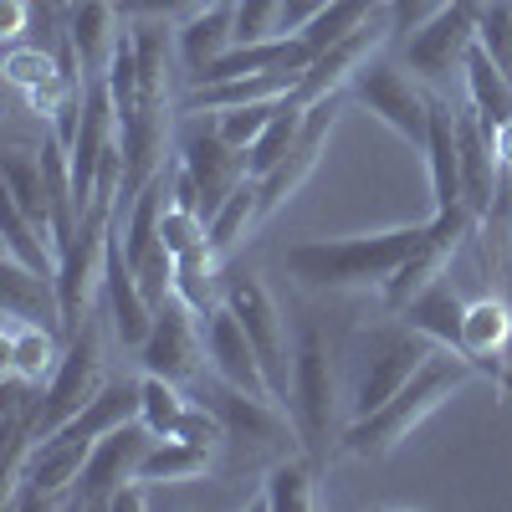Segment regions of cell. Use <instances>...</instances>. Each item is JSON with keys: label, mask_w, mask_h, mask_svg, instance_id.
<instances>
[{"label": "cell", "mask_w": 512, "mask_h": 512, "mask_svg": "<svg viewBox=\"0 0 512 512\" xmlns=\"http://www.w3.org/2000/svg\"><path fill=\"white\" fill-rule=\"evenodd\" d=\"M108 221L103 210H88L77 226V236L62 246V267H57V297H62V323L67 333L93 318V303L103 292V272H108Z\"/></svg>", "instance_id": "5bb4252c"}, {"label": "cell", "mask_w": 512, "mask_h": 512, "mask_svg": "<svg viewBox=\"0 0 512 512\" xmlns=\"http://www.w3.org/2000/svg\"><path fill=\"white\" fill-rule=\"evenodd\" d=\"M492 154H497V164H512V118L492 128Z\"/></svg>", "instance_id": "ee69618b"}, {"label": "cell", "mask_w": 512, "mask_h": 512, "mask_svg": "<svg viewBox=\"0 0 512 512\" xmlns=\"http://www.w3.org/2000/svg\"><path fill=\"white\" fill-rule=\"evenodd\" d=\"M461 354L472 359L492 384L502 379L507 369V354H512V303L502 292H477L466 303V318H461Z\"/></svg>", "instance_id": "ac0fdd59"}, {"label": "cell", "mask_w": 512, "mask_h": 512, "mask_svg": "<svg viewBox=\"0 0 512 512\" xmlns=\"http://www.w3.org/2000/svg\"><path fill=\"white\" fill-rule=\"evenodd\" d=\"M226 256L216 246H195L185 256H175V297L190 308V313H210L226 303Z\"/></svg>", "instance_id": "f1b7e54d"}, {"label": "cell", "mask_w": 512, "mask_h": 512, "mask_svg": "<svg viewBox=\"0 0 512 512\" xmlns=\"http://www.w3.org/2000/svg\"><path fill=\"white\" fill-rule=\"evenodd\" d=\"M344 108H349V93H328V98L308 103V113H303V134H297L292 154L272 169V175L256 180V190H262V221H272L277 210L308 185V175L318 169V159H323V149H328V134H333V123H338V113H344Z\"/></svg>", "instance_id": "2e32d148"}, {"label": "cell", "mask_w": 512, "mask_h": 512, "mask_svg": "<svg viewBox=\"0 0 512 512\" xmlns=\"http://www.w3.org/2000/svg\"><path fill=\"white\" fill-rule=\"evenodd\" d=\"M349 103L364 108L369 118H379L390 134H400L410 149H425L431 134V88L415 77H405V62L390 52H379L354 82H349Z\"/></svg>", "instance_id": "52a82bcc"}, {"label": "cell", "mask_w": 512, "mask_h": 512, "mask_svg": "<svg viewBox=\"0 0 512 512\" xmlns=\"http://www.w3.org/2000/svg\"><path fill=\"white\" fill-rule=\"evenodd\" d=\"M159 236H164V246L175 251V256H185V251H195V246H210V221L200 216V210L169 200L164 216H159Z\"/></svg>", "instance_id": "74e56055"}, {"label": "cell", "mask_w": 512, "mask_h": 512, "mask_svg": "<svg viewBox=\"0 0 512 512\" xmlns=\"http://www.w3.org/2000/svg\"><path fill=\"white\" fill-rule=\"evenodd\" d=\"M0 175H6V205H16L26 221H36L57 241V231H52V190H47V169H41V134H36V144H21L11 134L6 154H0Z\"/></svg>", "instance_id": "cb8c5ba5"}, {"label": "cell", "mask_w": 512, "mask_h": 512, "mask_svg": "<svg viewBox=\"0 0 512 512\" xmlns=\"http://www.w3.org/2000/svg\"><path fill=\"white\" fill-rule=\"evenodd\" d=\"M507 6H512V0H507Z\"/></svg>", "instance_id": "bcb514c9"}, {"label": "cell", "mask_w": 512, "mask_h": 512, "mask_svg": "<svg viewBox=\"0 0 512 512\" xmlns=\"http://www.w3.org/2000/svg\"><path fill=\"white\" fill-rule=\"evenodd\" d=\"M477 6H482V0H451V6L436 11L420 31L395 41V57L405 62V72L415 82H425V88L441 93V82L451 72H461L466 52L477 47Z\"/></svg>", "instance_id": "9c48e42d"}, {"label": "cell", "mask_w": 512, "mask_h": 512, "mask_svg": "<svg viewBox=\"0 0 512 512\" xmlns=\"http://www.w3.org/2000/svg\"><path fill=\"white\" fill-rule=\"evenodd\" d=\"M287 98H277V103H251V108H231V113H216V128H221V139L231 144V149H251L256 139H262V128L277 118V108H282Z\"/></svg>", "instance_id": "f35d334b"}, {"label": "cell", "mask_w": 512, "mask_h": 512, "mask_svg": "<svg viewBox=\"0 0 512 512\" xmlns=\"http://www.w3.org/2000/svg\"><path fill=\"white\" fill-rule=\"evenodd\" d=\"M482 369L472 359H461L451 349H431L425 354V364L400 384V390L384 400L379 410L369 415H354L344 425V436H338V451L354 456V461H379V456H390L395 446H405L415 436V425L425 415H436L466 379H477Z\"/></svg>", "instance_id": "6da1fadb"}, {"label": "cell", "mask_w": 512, "mask_h": 512, "mask_svg": "<svg viewBox=\"0 0 512 512\" xmlns=\"http://www.w3.org/2000/svg\"><path fill=\"white\" fill-rule=\"evenodd\" d=\"M62 349H67V333H57L47 323H31L21 313L0 318V359H6V374L36 384V390H47V379L62 364Z\"/></svg>", "instance_id": "d6986e66"}, {"label": "cell", "mask_w": 512, "mask_h": 512, "mask_svg": "<svg viewBox=\"0 0 512 512\" xmlns=\"http://www.w3.org/2000/svg\"><path fill=\"white\" fill-rule=\"evenodd\" d=\"M262 512H313L318 507V461L308 451H287L267 466L262 477Z\"/></svg>", "instance_id": "4316f807"}, {"label": "cell", "mask_w": 512, "mask_h": 512, "mask_svg": "<svg viewBox=\"0 0 512 512\" xmlns=\"http://www.w3.org/2000/svg\"><path fill=\"white\" fill-rule=\"evenodd\" d=\"M226 6H231V0H226Z\"/></svg>", "instance_id": "7dc6e473"}, {"label": "cell", "mask_w": 512, "mask_h": 512, "mask_svg": "<svg viewBox=\"0 0 512 512\" xmlns=\"http://www.w3.org/2000/svg\"><path fill=\"white\" fill-rule=\"evenodd\" d=\"M451 0H384V11H390V26H395V41H405L410 31H420L436 11H446Z\"/></svg>", "instance_id": "60d3db41"}, {"label": "cell", "mask_w": 512, "mask_h": 512, "mask_svg": "<svg viewBox=\"0 0 512 512\" xmlns=\"http://www.w3.org/2000/svg\"><path fill=\"white\" fill-rule=\"evenodd\" d=\"M354 349H359V359H354V384H349V420L379 410L425 364V354H431L436 344L420 328H410L405 318H395V323L364 328L354 338Z\"/></svg>", "instance_id": "5b68a950"}, {"label": "cell", "mask_w": 512, "mask_h": 512, "mask_svg": "<svg viewBox=\"0 0 512 512\" xmlns=\"http://www.w3.org/2000/svg\"><path fill=\"white\" fill-rule=\"evenodd\" d=\"M36 26V0H0V36L21 41Z\"/></svg>", "instance_id": "b9f144b4"}, {"label": "cell", "mask_w": 512, "mask_h": 512, "mask_svg": "<svg viewBox=\"0 0 512 512\" xmlns=\"http://www.w3.org/2000/svg\"><path fill=\"white\" fill-rule=\"evenodd\" d=\"M303 72H246V77H221V82H200L180 98V113H231L251 103H277L297 93Z\"/></svg>", "instance_id": "603a6c76"}, {"label": "cell", "mask_w": 512, "mask_h": 512, "mask_svg": "<svg viewBox=\"0 0 512 512\" xmlns=\"http://www.w3.org/2000/svg\"><path fill=\"white\" fill-rule=\"evenodd\" d=\"M477 47L512 77V6L507 0H482L477 6Z\"/></svg>", "instance_id": "d590c367"}, {"label": "cell", "mask_w": 512, "mask_h": 512, "mask_svg": "<svg viewBox=\"0 0 512 512\" xmlns=\"http://www.w3.org/2000/svg\"><path fill=\"white\" fill-rule=\"evenodd\" d=\"M226 308L241 318L256 359L267 369L272 395L287 405V395H292V328L282 318V303L272 297V287L256 272H226Z\"/></svg>", "instance_id": "ba28073f"}, {"label": "cell", "mask_w": 512, "mask_h": 512, "mask_svg": "<svg viewBox=\"0 0 512 512\" xmlns=\"http://www.w3.org/2000/svg\"><path fill=\"white\" fill-rule=\"evenodd\" d=\"M67 6H72V0H67Z\"/></svg>", "instance_id": "c3c4849f"}, {"label": "cell", "mask_w": 512, "mask_h": 512, "mask_svg": "<svg viewBox=\"0 0 512 512\" xmlns=\"http://www.w3.org/2000/svg\"><path fill=\"white\" fill-rule=\"evenodd\" d=\"M108 379H113V374H108V333H103V323H98V313H93V318H82V323L67 333L62 364H57V374L47 379V390H41V405H36V441L52 436V431H62V425H67L82 405H88Z\"/></svg>", "instance_id": "8992f818"}, {"label": "cell", "mask_w": 512, "mask_h": 512, "mask_svg": "<svg viewBox=\"0 0 512 512\" xmlns=\"http://www.w3.org/2000/svg\"><path fill=\"white\" fill-rule=\"evenodd\" d=\"M256 226H262V190H256V180L246 175V180L221 200L216 216H210V246H216L221 256H231Z\"/></svg>", "instance_id": "1f68e13d"}, {"label": "cell", "mask_w": 512, "mask_h": 512, "mask_svg": "<svg viewBox=\"0 0 512 512\" xmlns=\"http://www.w3.org/2000/svg\"><path fill=\"white\" fill-rule=\"evenodd\" d=\"M502 175H507V180H512V164H502Z\"/></svg>", "instance_id": "f6af8a7d"}, {"label": "cell", "mask_w": 512, "mask_h": 512, "mask_svg": "<svg viewBox=\"0 0 512 512\" xmlns=\"http://www.w3.org/2000/svg\"><path fill=\"white\" fill-rule=\"evenodd\" d=\"M0 313H21L31 323H47V328L67 333L57 282L52 277H36L31 267L11 262V256H0Z\"/></svg>", "instance_id": "484cf974"}, {"label": "cell", "mask_w": 512, "mask_h": 512, "mask_svg": "<svg viewBox=\"0 0 512 512\" xmlns=\"http://www.w3.org/2000/svg\"><path fill=\"white\" fill-rule=\"evenodd\" d=\"M425 175H431V210L461 205V144H456V103L431 88V134H425Z\"/></svg>", "instance_id": "7402d4cb"}, {"label": "cell", "mask_w": 512, "mask_h": 512, "mask_svg": "<svg viewBox=\"0 0 512 512\" xmlns=\"http://www.w3.org/2000/svg\"><path fill=\"white\" fill-rule=\"evenodd\" d=\"M395 47V26H390V11H379L374 21H364L359 31H349L344 41H333L328 52H318L313 62H308V72L297 77V103H318V98H328V93H349V82L379 57V52H390Z\"/></svg>", "instance_id": "9a60e30c"}, {"label": "cell", "mask_w": 512, "mask_h": 512, "mask_svg": "<svg viewBox=\"0 0 512 512\" xmlns=\"http://www.w3.org/2000/svg\"><path fill=\"white\" fill-rule=\"evenodd\" d=\"M400 318H405L410 328H420V333L431 338L436 349L461 354V318H466V303L456 297L451 277H441V282L425 287L420 297H410V303L400 308ZM461 359H466V354H461Z\"/></svg>", "instance_id": "83f0119b"}, {"label": "cell", "mask_w": 512, "mask_h": 512, "mask_svg": "<svg viewBox=\"0 0 512 512\" xmlns=\"http://www.w3.org/2000/svg\"><path fill=\"white\" fill-rule=\"evenodd\" d=\"M190 395L221 420V436L231 451H251V456H267V466L287 451H303V436H297V420L282 400L272 395H246L236 384H226L221 374H200L190 384Z\"/></svg>", "instance_id": "277c9868"}, {"label": "cell", "mask_w": 512, "mask_h": 512, "mask_svg": "<svg viewBox=\"0 0 512 512\" xmlns=\"http://www.w3.org/2000/svg\"><path fill=\"white\" fill-rule=\"evenodd\" d=\"M205 6H216V0H118V11H123L128 21L149 16V21H169V26L190 21V16L205 11Z\"/></svg>", "instance_id": "ab89813d"}, {"label": "cell", "mask_w": 512, "mask_h": 512, "mask_svg": "<svg viewBox=\"0 0 512 512\" xmlns=\"http://www.w3.org/2000/svg\"><path fill=\"white\" fill-rule=\"evenodd\" d=\"M221 446L216 441H190V436H154V446L139 461V482L149 487H180V482H200L216 466Z\"/></svg>", "instance_id": "d4e9b609"}, {"label": "cell", "mask_w": 512, "mask_h": 512, "mask_svg": "<svg viewBox=\"0 0 512 512\" xmlns=\"http://www.w3.org/2000/svg\"><path fill=\"white\" fill-rule=\"evenodd\" d=\"M287 410L297 420L303 451L323 466L333 456V441L344 436V390H338V349L328 344V333L313 318H297L292 328V395Z\"/></svg>", "instance_id": "3957f363"}, {"label": "cell", "mask_w": 512, "mask_h": 512, "mask_svg": "<svg viewBox=\"0 0 512 512\" xmlns=\"http://www.w3.org/2000/svg\"><path fill=\"white\" fill-rule=\"evenodd\" d=\"M175 154L200 185V210L205 221L221 210V200L246 180V154L231 149L216 128V113H180V134H175Z\"/></svg>", "instance_id": "8fae6325"}, {"label": "cell", "mask_w": 512, "mask_h": 512, "mask_svg": "<svg viewBox=\"0 0 512 512\" xmlns=\"http://www.w3.org/2000/svg\"><path fill=\"white\" fill-rule=\"evenodd\" d=\"M461 88H466V103L477 108V118H482L487 128H497V123L512 118V77H507L482 47L466 52V62H461Z\"/></svg>", "instance_id": "f546056e"}, {"label": "cell", "mask_w": 512, "mask_h": 512, "mask_svg": "<svg viewBox=\"0 0 512 512\" xmlns=\"http://www.w3.org/2000/svg\"><path fill=\"white\" fill-rule=\"evenodd\" d=\"M6 82L16 93H26V88H36V82H47V77H57V72H67L62 67V57L52 52V47H41V41H11V52H6Z\"/></svg>", "instance_id": "e575fe53"}, {"label": "cell", "mask_w": 512, "mask_h": 512, "mask_svg": "<svg viewBox=\"0 0 512 512\" xmlns=\"http://www.w3.org/2000/svg\"><path fill=\"white\" fill-rule=\"evenodd\" d=\"M175 47H180V82H185V93H190V88H200V82H205V72L236 47L231 6H226V0H216V6H205L190 21H180L175 26Z\"/></svg>", "instance_id": "44dd1931"}, {"label": "cell", "mask_w": 512, "mask_h": 512, "mask_svg": "<svg viewBox=\"0 0 512 512\" xmlns=\"http://www.w3.org/2000/svg\"><path fill=\"white\" fill-rule=\"evenodd\" d=\"M477 216L466 205H451V210H431V221H425V231H420V241H415V251L400 262V272L384 282L379 292H384V313H400L410 297H420L431 282H441L446 272H451V256H456V246L466 241V236H477Z\"/></svg>", "instance_id": "30bf717a"}, {"label": "cell", "mask_w": 512, "mask_h": 512, "mask_svg": "<svg viewBox=\"0 0 512 512\" xmlns=\"http://www.w3.org/2000/svg\"><path fill=\"white\" fill-rule=\"evenodd\" d=\"M123 36V11L118 0H72L67 6V31L62 41L72 47L82 77H103L108 72V57Z\"/></svg>", "instance_id": "ffe728a7"}, {"label": "cell", "mask_w": 512, "mask_h": 512, "mask_svg": "<svg viewBox=\"0 0 512 512\" xmlns=\"http://www.w3.org/2000/svg\"><path fill=\"white\" fill-rule=\"evenodd\" d=\"M425 221L390 226V231H359L333 241H297L282 251V272L303 292H349V287H384L400 262L415 251Z\"/></svg>", "instance_id": "7a4b0ae2"}, {"label": "cell", "mask_w": 512, "mask_h": 512, "mask_svg": "<svg viewBox=\"0 0 512 512\" xmlns=\"http://www.w3.org/2000/svg\"><path fill=\"white\" fill-rule=\"evenodd\" d=\"M303 103L297 98H287L282 108H277V118L262 128V139H256L251 149H246V175L251 180H262V175H272V169L292 154V144H297V134H303Z\"/></svg>", "instance_id": "d6a6232c"}, {"label": "cell", "mask_w": 512, "mask_h": 512, "mask_svg": "<svg viewBox=\"0 0 512 512\" xmlns=\"http://www.w3.org/2000/svg\"><path fill=\"white\" fill-rule=\"evenodd\" d=\"M200 333H205V369H210V374H221L226 384H236V390H246V395H272L262 359H256L241 318H236L226 303L210 308V313L200 318ZM272 400H277V395H272Z\"/></svg>", "instance_id": "e0dca14e"}, {"label": "cell", "mask_w": 512, "mask_h": 512, "mask_svg": "<svg viewBox=\"0 0 512 512\" xmlns=\"http://www.w3.org/2000/svg\"><path fill=\"white\" fill-rule=\"evenodd\" d=\"M149 446H154V431L144 420H128V425H118V431H108L103 441H93V456H88V466H82V477H77L67 507L108 512L113 497L139 477V461H144Z\"/></svg>", "instance_id": "4fadbf2b"}, {"label": "cell", "mask_w": 512, "mask_h": 512, "mask_svg": "<svg viewBox=\"0 0 512 512\" xmlns=\"http://www.w3.org/2000/svg\"><path fill=\"white\" fill-rule=\"evenodd\" d=\"M190 410H195V395L185 390V384L139 369V420L149 425L154 436H180Z\"/></svg>", "instance_id": "4dcf8cb0"}, {"label": "cell", "mask_w": 512, "mask_h": 512, "mask_svg": "<svg viewBox=\"0 0 512 512\" xmlns=\"http://www.w3.org/2000/svg\"><path fill=\"white\" fill-rule=\"evenodd\" d=\"M328 0H282V31H303Z\"/></svg>", "instance_id": "7bdbcfd3"}, {"label": "cell", "mask_w": 512, "mask_h": 512, "mask_svg": "<svg viewBox=\"0 0 512 512\" xmlns=\"http://www.w3.org/2000/svg\"><path fill=\"white\" fill-rule=\"evenodd\" d=\"M144 374H164L175 384H190L205 374V333H200V313H190L180 297H164L154 308V328L149 338L134 349Z\"/></svg>", "instance_id": "7c38bea8"}, {"label": "cell", "mask_w": 512, "mask_h": 512, "mask_svg": "<svg viewBox=\"0 0 512 512\" xmlns=\"http://www.w3.org/2000/svg\"><path fill=\"white\" fill-rule=\"evenodd\" d=\"M231 31L236 41H272L282 31V0H231Z\"/></svg>", "instance_id": "8d00e7d4"}, {"label": "cell", "mask_w": 512, "mask_h": 512, "mask_svg": "<svg viewBox=\"0 0 512 512\" xmlns=\"http://www.w3.org/2000/svg\"><path fill=\"white\" fill-rule=\"evenodd\" d=\"M379 11H384V0H328V6H323L303 31H297V36H303L308 47H313V57H318V52L333 47V41H344L349 31H359L364 21H374Z\"/></svg>", "instance_id": "836d02e7"}]
</instances>
